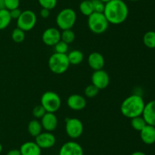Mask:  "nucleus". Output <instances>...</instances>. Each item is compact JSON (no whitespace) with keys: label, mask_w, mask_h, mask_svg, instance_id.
<instances>
[{"label":"nucleus","mask_w":155,"mask_h":155,"mask_svg":"<svg viewBox=\"0 0 155 155\" xmlns=\"http://www.w3.org/2000/svg\"><path fill=\"white\" fill-rule=\"evenodd\" d=\"M103 14L109 24L118 25L127 19L129 8L124 0H111L105 4Z\"/></svg>","instance_id":"1"},{"label":"nucleus","mask_w":155,"mask_h":155,"mask_svg":"<svg viewBox=\"0 0 155 155\" xmlns=\"http://www.w3.org/2000/svg\"><path fill=\"white\" fill-rule=\"evenodd\" d=\"M145 103L139 94H132L124 99L120 105V112L127 118L132 119L142 115Z\"/></svg>","instance_id":"2"},{"label":"nucleus","mask_w":155,"mask_h":155,"mask_svg":"<svg viewBox=\"0 0 155 155\" xmlns=\"http://www.w3.org/2000/svg\"><path fill=\"white\" fill-rule=\"evenodd\" d=\"M48 65L51 72L61 74L66 72L71 64L68 60V55L54 53L48 59Z\"/></svg>","instance_id":"3"},{"label":"nucleus","mask_w":155,"mask_h":155,"mask_svg":"<svg viewBox=\"0 0 155 155\" xmlns=\"http://www.w3.org/2000/svg\"><path fill=\"white\" fill-rule=\"evenodd\" d=\"M56 24L61 30L72 29L77 21V13L71 8L62 9L56 16Z\"/></svg>","instance_id":"4"},{"label":"nucleus","mask_w":155,"mask_h":155,"mask_svg":"<svg viewBox=\"0 0 155 155\" xmlns=\"http://www.w3.org/2000/svg\"><path fill=\"white\" fill-rule=\"evenodd\" d=\"M88 27L92 33L101 34L107 30L109 23L103 13L93 12L88 17Z\"/></svg>","instance_id":"5"},{"label":"nucleus","mask_w":155,"mask_h":155,"mask_svg":"<svg viewBox=\"0 0 155 155\" xmlns=\"http://www.w3.org/2000/svg\"><path fill=\"white\" fill-rule=\"evenodd\" d=\"M40 104L42 105L47 112L54 113L60 109L61 106V100L57 93L48 91L41 96Z\"/></svg>","instance_id":"6"},{"label":"nucleus","mask_w":155,"mask_h":155,"mask_svg":"<svg viewBox=\"0 0 155 155\" xmlns=\"http://www.w3.org/2000/svg\"><path fill=\"white\" fill-rule=\"evenodd\" d=\"M37 21V17L32 10L23 11L21 16L17 20V27L24 32L30 31L35 27Z\"/></svg>","instance_id":"7"},{"label":"nucleus","mask_w":155,"mask_h":155,"mask_svg":"<svg viewBox=\"0 0 155 155\" xmlns=\"http://www.w3.org/2000/svg\"><path fill=\"white\" fill-rule=\"evenodd\" d=\"M83 124L77 118H68L66 119L65 131L68 136L73 139L80 138L83 133Z\"/></svg>","instance_id":"8"},{"label":"nucleus","mask_w":155,"mask_h":155,"mask_svg":"<svg viewBox=\"0 0 155 155\" xmlns=\"http://www.w3.org/2000/svg\"><path fill=\"white\" fill-rule=\"evenodd\" d=\"M92 84L99 90H103L108 86L110 83V77L107 72L104 70L94 71L92 74Z\"/></svg>","instance_id":"9"},{"label":"nucleus","mask_w":155,"mask_h":155,"mask_svg":"<svg viewBox=\"0 0 155 155\" xmlns=\"http://www.w3.org/2000/svg\"><path fill=\"white\" fill-rule=\"evenodd\" d=\"M58 155H84L83 149L79 143L70 141L62 144Z\"/></svg>","instance_id":"10"},{"label":"nucleus","mask_w":155,"mask_h":155,"mask_svg":"<svg viewBox=\"0 0 155 155\" xmlns=\"http://www.w3.org/2000/svg\"><path fill=\"white\" fill-rule=\"evenodd\" d=\"M35 142L41 149H48L55 144L56 138L51 132H42L35 138Z\"/></svg>","instance_id":"11"},{"label":"nucleus","mask_w":155,"mask_h":155,"mask_svg":"<svg viewBox=\"0 0 155 155\" xmlns=\"http://www.w3.org/2000/svg\"><path fill=\"white\" fill-rule=\"evenodd\" d=\"M42 40L45 45L53 46L61 40V32L55 27H49L44 30L42 35Z\"/></svg>","instance_id":"12"},{"label":"nucleus","mask_w":155,"mask_h":155,"mask_svg":"<svg viewBox=\"0 0 155 155\" xmlns=\"http://www.w3.org/2000/svg\"><path fill=\"white\" fill-rule=\"evenodd\" d=\"M41 125L45 132H51L56 129L58 124L57 116L53 112H46L41 118Z\"/></svg>","instance_id":"13"},{"label":"nucleus","mask_w":155,"mask_h":155,"mask_svg":"<svg viewBox=\"0 0 155 155\" xmlns=\"http://www.w3.org/2000/svg\"><path fill=\"white\" fill-rule=\"evenodd\" d=\"M68 107L72 110L80 111L84 109L86 106V100L83 96L80 94H74L68 97L67 100Z\"/></svg>","instance_id":"14"},{"label":"nucleus","mask_w":155,"mask_h":155,"mask_svg":"<svg viewBox=\"0 0 155 155\" xmlns=\"http://www.w3.org/2000/svg\"><path fill=\"white\" fill-rule=\"evenodd\" d=\"M104 63L105 62H104V56L98 52H93L90 53L88 57V64L94 71L103 69Z\"/></svg>","instance_id":"15"},{"label":"nucleus","mask_w":155,"mask_h":155,"mask_svg":"<svg viewBox=\"0 0 155 155\" xmlns=\"http://www.w3.org/2000/svg\"><path fill=\"white\" fill-rule=\"evenodd\" d=\"M142 115L147 124L155 126V100L145 103Z\"/></svg>","instance_id":"16"},{"label":"nucleus","mask_w":155,"mask_h":155,"mask_svg":"<svg viewBox=\"0 0 155 155\" xmlns=\"http://www.w3.org/2000/svg\"><path fill=\"white\" fill-rule=\"evenodd\" d=\"M140 138L142 142L145 144L151 145L155 143V126L148 125L144 127L140 132Z\"/></svg>","instance_id":"17"},{"label":"nucleus","mask_w":155,"mask_h":155,"mask_svg":"<svg viewBox=\"0 0 155 155\" xmlns=\"http://www.w3.org/2000/svg\"><path fill=\"white\" fill-rule=\"evenodd\" d=\"M21 155H41L42 149L35 141H26L20 147Z\"/></svg>","instance_id":"18"},{"label":"nucleus","mask_w":155,"mask_h":155,"mask_svg":"<svg viewBox=\"0 0 155 155\" xmlns=\"http://www.w3.org/2000/svg\"><path fill=\"white\" fill-rule=\"evenodd\" d=\"M68 55V60L71 65H80L84 59V55L82 51L79 50H74L70 52Z\"/></svg>","instance_id":"19"},{"label":"nucleus","mask_w":155,"mask_h":155,"mask_svg":"<svg viewBox=\"0 0 155 155\" xmlns=\"http://www.w3.org/2000/svg\"><path fill=\"white\" fill-rule=\"evenodd\" d=\"M42 127L40 121L37 119H32L27 126V131L32 137L36 138L42 132Z\"/></svg>","instance_id":"20"},{"label":"nucleus","mask_w":155,"mask_h":155,"mask_svg":"<svg viewBox=\"0 0 155 155\" xmlns=\"http://www.w3.org/2000/svg\"><path fill=\"white\" fill-rule=\"evenodd\" d=\"M12 20L8 10L6 9H0V30L7 28Z\"/></svg>","instance_id":"21"},{"label":"nucleus","mask_w":155,"mask_h":155,"mask_svg":"<svg viewBox=\"0 0 155 155\" xmlns=\"http://www.w3.org/2000/svg\"><path fill=\"white\" fill-rule=\"evenodd\" d=\"M79 9L82 15L89 17L94 12L92 0H83V2H80Z\"/></svg>","instance_id":"22"},{"label":"nucleus","mask_w":155,"mask_h":155,"mask_svg":"<svg viewBox=\"0 0 155 155\" xmlns=\"http://www.w3.org/2000/svg\"><path fill=\"white\" fill-rule=\"evenodd\" d=\"M143 43L148 48L155 49V31H147L143 36Z\"/></svg>","instance_id":"23"},{"label":"nucleus","mask_w":155,"mask_h":155,"mask_svg":"<svg viewBox=\"0 0 155 155\" xmlns=\"http://www.w3.org/2000/svg\"><path fill=\"white\" fill-rule=\"evenodd\" d=\"M130 119H131V121H130L131 126L133 127V129H135L136 131H138V132H140L141 130H142L144 129V127L147 125L146 122L144 119L142 115L134 117V118H132Z\"/></svg>","instance_id":"24"},{"label":"nucleus","mask_w":155,"mask_h":155,"mask_svg":"<svg viewBox=\"0 0 155 155\" xmlns=\"http://www.w3.org/2000/svg\"><path fill=\"white\" fill-rule=\"evenodd\" d=\"M75 40V33L71 29L62 30L61 33V40L64 41L66 43L70 44Z\"/></svg>","instance_id":"25"},{"label":"nucleus","mask_w":155,"mask_h":155,"mask_svg":"<svg viewBox=\"0 0 155 155\" xmlns=\"http://www.w3.org/2000/svg\"><path fill=\"white\" fill-rule=\"evenodd\" d=\"M12 39L15 43H21L25 39V32L21 29L16 27L14 29L12 33Z\"/></svg>","instance_id":"26"},{"label":"nucleus","mask_w":155,"mask_h":155,"mask_svg":"<svg viewBox=\"0 0 155 155\" xmlns=\"http://www.w3.org/2000/svg\"><path fill=\"white\" fill-rule=\"evenodd\" d=\"M99 91L100 90L98 89V88H96L95 85H93L92 84L88 85V86L85 88L84 94L86 97H89V98H93L95 96H97V94H98Z\"/></svg>","instance_id":"27"},{"label":"nucleus","mask_w":155,"mask_h":155,"mask_svg":"<svg viewBox=\"0 0 155 155\" xmlns=\"http://www.w3.org/2000/svg\"><path fill=\"white\" fill-rule=\"evenodd\" d=\"M38 2L42 8L51 11L56 7L58 0H38Z\"/></svg>","instance_id":"28"},{"label":"nucleus","mask_w":155,"mask_h":155,"mask_svg":"<svg viewBox=\"0 0 155 155\" xmlns=\"http://www.w3.org/2000/svg\"><path fill=\"white\" fill-rule=\"evenodd\" d=\"M54 46L55 53H63V54H66L68 51V48H69L68 47V44L62 40H60L59 42H58Z\"/></svg>","instance_id":"29"},{"label":"nucleus","mask_w":155,"mask_h":155,"mask_svg":"<svg viewBox=\"0 0 155 155\" xmlns=\"http://www.w3.org/2000/svg\"><path fill=\"white\" fill-rule=\"evenodd\" d=\"M46 112L45 109L41 104L36 106L33 109V115L36 119H41Z\"/></svg>","instance_id":"30"},{"label":"nucleus","mask_w":155,"mask_h":155,"mask_svg":"<svg viewBox=\"0 0 155 155\" xmlns=\"http://www.w3.org/2000/svg\"><path fill=\"white\" fill-rule=\"evenodd\" d=\"M92 6H93L94 12H98V13H103L104 10L105 4L100 0H92Z\"/></svg>","instance_id":"31"},{"label":"nucleus","mask_w":155,"mask_h":155,"mask_svg":"<svg viewBox=\"0 0 155 155\" xmlns=\"http://www.w3.org/2000/svg\"><path fill=\"white\" fill-rule=\"evenodd\" d=\"M20 5V0H5V9L11 11L18 9Z\"/></svg>","instance_id":"32"},{"label":"nucleus","mask_w":155,"mask_h":155,"mask_svg":"<svg viewBox=\"0 0 155 155\" xmlns=\"http://www.w3.org/2000/svg\"><path fill=\"white\" fill-rule=\"evenodd\" d=\"M9 12H10V15L12 19L18 20V18L21 16V13H22V11H21L19 8H18V9H13V10L9 11Z\"/></svg>","instance_id":"33"},{"label":"nucleus","mask_w":155,"mask_h":155,"mask_svg":"<svg viewBox=\"0 0 155 155\" xmlns=\"http://www.w3.org/2000/svg\"><path fill=\"white\" fill-rule=\"evenodd\" d=\"M39 15H40V16L42 17V18H48L50 15V10L42 8L40 10V12H39Z\"/></svg>","instance_id":"34"},{"label":"nucleus","mask_w":155,"mask_h":155,"mask_svg":"<svg viewBox=\"0 0 155 155\" xmlns=\"http://www.w3.org/2000/svg\"><path fill=\"white\" fill-rule=\"evenodd\" d=\"M6 155H21V153L19 149H12L8 151Z\"/></svg>","instance_id":"35"},{"label":"nucleus","mask_w":155,"mask_h":155,"mask_svg":"<svg viewBox=\"0 0 155 155\" xmlns=\"http://www.w3.org/2000/svg\"><path fill=\"white\" fill-rule=\"evenodd\" d=\"M130 155H147V154L142 151H135L133 152V153H132Z\"/></svg>","instance_id":"36"},{"label":"nucleus","mask_w":155,"mask_h":155,"mask_svg":"<svg viewBox=\"0 0 155 155\" xmlns=\"http://www.w3.org/2000/svg\"><path fill=\"white\" fill-rule=\"evenodd\" d=\"M5 9V0H0V9Z\"/></svg>","instance_id":"37"},{"label":"nucleus","mask_w":155,"mask_h":155,"mask_svg":"<svg viewBox=\"0 0 155 155\" xmlns=\"http://www.w3.org/2000/svg\"><path fill=\"white\" fill-rule=\"evenodd\" d=\"M100 1H101V2H104V4H106V3L109 2L111 1V0H100Z\"/></svg>","instance_id":"38"},{"label":"nucleus","mask_w":155,"mask_h":155,"mask_svg":"<svg viewBox=\"0 0 155 155\" xmlns=\"http://www.w3.org/2000/svg\"><path fill=\"white\" fill-rule=\"evenodd\" d=\"M2 144L0 143V153H2Z\"/></svg>","instance_id":"39"},{"label":"nucleus","mask_w":155,"mask_h":155,"mask_svg":"<svg viewBox=\"0 0 155 155\" xmlns=\"http://www.w3.org/2000/svg\"><path fill=\"white\" fill-rule=\"evenodd\" d=\"M128 1H130V2H138V1H140V0H128Z\"/></svg>","instance_id":"40"}]
</instances>
